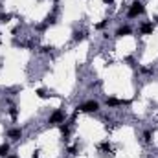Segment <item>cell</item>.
<instances>
[{"mask_svg":"<svg viewBox=\"0 0 158 158\" xmlns=\"http://www.w3.org/2000/svg\"><path fill=\"white\" fill-rule=\"evenodd\" d=\"M143 11H145L143 4H142V2H138V0H136V2H132V6L129 7V13H127V17H129V18H136L138 15H142Z\"/></svg>","mask_w":158,"mask_h":158,"instance_id":"1","label":"cell"},{"mask_svg":"<svg viewBox=\"0 0 158 158\" xmlns=\"http://www.w3.org/2000/svg\"><path fill=\"white\" fill-rule=\"evenodd\" d=\"M65 120H66V114H65V110H55L54 114L50 116V123L51 125H61V123H65Z\"/></svg>","mask_w":158,"mask_h":158,"instance_id":"2","label":"cell"},{"mask_svg":"<svg viewBox=\"0 0 158 158\" xmlns=\"http://www.w3.org/2000/svg\"><path fill=\"white\" fill-rule=\"evenodd\" d=\"M77 109L83 110V112H96V110H99V103L98 101H87V103L79 105Z\"/></svg>","mask_w":158,"mask_h":158,"instance_id":"3","label":"cell"},{"mask_svg":"<svg viewBox=\"0 0 158 158\" xmlns=\"http://www.w3.org/2000/svg\"><path fill=\"white\" fill-rule=\"evenodd\" d=\"M105 103H107V107H120V105H129V101H125V99H116V98H109Z\"/></svg>","mask_w":158,"mask_h":158,"instance_id":"4","label":"cell"},{"mask_svg":"<svg viewBox=\"0 0 158 158\" xmlns=\"http://www.w3.org/2000/svg\"><path fill=\"white\" fill-rule=\"evenodd\" d=\"M20 136H22V129H11V131H7V138H11V140H20Z\"/></svg>","mask_w":158,"mask_h":158,"instance_id":"5","label":"cell"},{"mask_svg":"<svg viewBox=\"0 0 158 158\" xmlns=\"http://www.w3.org/2000/svg\"><path fill=\"white\" fill-rule=\"evenodd\" d=\"M140 31H142L143 35H149V33H153V24H151V22H145V24H142Z\"/></svg>","mask_w":158,"mask_h":158,"instance_id":"6","label":"cell"},{"mask_svg":"<svg viewBox=\"0 0 158 158\" xmlns=\"http://www.w3.org/2000/svg\"><path fill=\"white\" fill-rule=\"evenodd\" d=\"M131 28L129 26H121V28H118V31H116V35H118V37H123V35H129L131 33Z\"/></svg>","mask_w":158,"mask_h":158,"instance_id":"7","label":"cell"},{"mask_svg":"<svg viewBox=\"0 0 158 158\" xmlns=\"http://www.w3.org/2000/svg\"><path fill=\"white\" fill-rule=\"evenodd\" d=\"M7 153H9V143L0 145V156H7Z\"/></svg>","mask_w":158,"mask_h":158,"instance_id":"8","label":"cell"},{"mask_svg":"<svg viewBox=\"0 0 158 158\" xmlns=\"http://www.w3.org/2000/svg\"><path fill=\"white\" fill-rule=\"evenodd\" d=\"M85 39V33H83V31H76V33H73V40H83Z\"/></svg>","mask_w":158,"mask_h":158,"instance_id":"9","label":"cell"},{"mask_svg":"<svg viewBox=\"0 0 158 158\" xmlns=\"http://www.w3.org/2000/svg\"><path fill=\"white\" fill-rule=\"evenodd\" d=\"M46 24H55V15H48V18H46Z\"/></svg>","mask_w":158,"mask_h":158,"instance_id":"10","label":"cell"},{"mask_svg":"<svg viewBox=\"0 0 158 158\" xmlns=\"http://www.w3.org/2000/svg\"><path fill=\"white\" fill-rule=\"evenodd\" d=\"M9 116H11L13 120H17V109H15V107H11V109H9Z\"/></svg>","mask_w":158,"mask_h":158,"instance_id":"11","label":"cell"},{"mask_svg":"<svg viewBox=\"0 0 158 158\" xmlns=\"http://www.w3.org/2000/svg\"><path fill=\"white\" fill-rule=\"evenodd\" d=\"M143 140L145 142H151V131H145L143 132Z\"/></svg>","mask_w":158,"mask_h":158,"instance_id":"12","label":"cell"},{"mask_svg":"<svg viewBox=\"0 0 158 158\" xmlns=\"http://www.w3.org/2000/svg\"><path fill=\"white\" fill-rule=\"evenodd\" d=\"M37 96H39V98H46V96H48V94H46L44 90H37Z\"/></svg>","mask_w":158,"mask_h":158,"instance_id":"13","label":"cell"},{"mask_svg":"<svg viewBox=\"0 0 158 158\" xmlns=\"http://www.w3.org/2000/svg\"><path fill=\"white\" fill-rule=\"evenodd\" d=\"M105 26H107V20H103V22H99V24H98L96 28H98V29H103Z\"/></svg>","mask_w":158,"mask_h":158,"instance_id":"14","label":"cell"},{"mask_svg":"<svg viewBox=\"0 0 158 158\" xmlns=\"http://www.w3.org/2000/svg\"><path fill=\"white\" fill-rule=\"evenodd\" d=\"M103 2H105V4H112V2H114V0H103Z\"/></svg>","mask_w":158,"mask_h":158,"instance_id":"15","label":"cell"},{"mask_svg":"<svg viewBox=\"0 0 158 158\" xmlns=\"http://www.w3.org/2000/svg\"><path fill=\"white\" fill-rule=\"evenodd\" d=\"M7 158H18V156H15V154H11V156H7Z\"/></svg>","mask_w":158,"mask_h":158,"instance_id":"16","label":"cell"},{"mask_svg":"<svg viewBox=\"0 0 158 158\" xmlns=\"http://www.w3.org/2000/svg\"><path fill=\"white\" fill-rule=\"evenodd\" d=\"M0 7H2V4H0Z\"/></svg>","mask_w":158,"mask_h":158,"instance_id":"17","label":"cell"}]
</instances>
